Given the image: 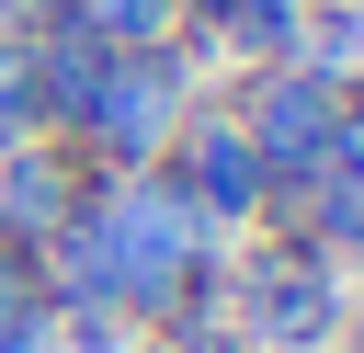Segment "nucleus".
Here are the masks:
<instances>
[{
  "label": "nucleus",
  "mask_w": 364,
  "mask_h": 353,
  "mask_svg": "<svg viewBox=\"0 0 364 353\" xmlns=\"http://www.w3.org/2000/svg\"><path fill=\"white\" fill-rule=\"evenodd\" d=\"M307 11H318V0H228V11H216V46H228V57H250V68L307 57Z\"/></svg>",
  "instance_id": "obj_8"
},
{
  "label": "nucleus",
  "mask_w": 364,
  "mask_h": 353,
  "mask_svg": "<svg viewBox=\"0 0 364 353\" xmlns=\"http://www.w3.org/2000/svg\"><path fill=\"white\" fill-rule=\"evenodd\" d=\"M182 114H193V46H182V34H159V46H114L102 91L80 102V125H68L57 148H68L80 171H159L171 137H182Z\"/></svg>",
  "instance_id": "obj_2"
},
{
  "label": "nucleus",
  "mask_w": 364,
  "mask_h": 353,
  "mask_svg": "<svg viewBox=\"0 0 364 353\" xmlns=\"http://www.w3.org/2000/svg\"><path fill=\"white\" fill-rule=\"evenodd\" d=\"M284 228H296V239H318L330 262H364V114H353V102H341V137H330L318 182L284 205Z\"/></svg>",
  "instance_id": "obj_7"
},
{
  "label": "nucleus",
  "mask_w": 364,
  "mask_h": 353,
  "mask_svg": "<svg viewBox=\"0 0 364 353\" xmlns=\"http://www.w3.org/2000/svg\"><path fill=\"white\" fill-rule=\"evenodd\" d=\"M159 171L182 182V205H193L216 239H239V228H262V216H273V194H262V159H250V137H239V114H228V102H193Z\"/></svg>",
  "instance_id": "obj_5"
},
{
  "label": "nucleus",
  "mask_w": 364,
  "mask_h": 353,
  "mask_svg": "<svg viewBox=\"0 0 364 353\" xmlns=\"http://www.w3.org/2000/svg\"><path fill=\"white\" fill-rule=\"evenodd\" d=\"M330 353H353V342H330Z\"/></svg>",
  "instance_id": "obj_13"
},
{
  "label": "nucleus",
  "mask_w": 364,
  "mask_h": 353,
  "mask_svg": "<svg viewBox=\"0 0 364 353\" xmlns=\"http://www.w3.org/2000/svg\"><path fill=\"white\" fill-rule=\"evenodd\" d=\"M216 11L228 0H171V23H193V34H216Z\"/></svg>",
  "instance_id": "obj_11"
},
{
  "label": "nucleus",
  "mask_w": 364,
  "mask_h": 353,
  "mask_svg": "<svg viewBox=\"0 0 364 353\" xmlns=\"http://www.w3.org/2000/svg\"><path fill=\"white\" fill-rule=\"evenodd\" d=\"M91 46H159L171 34V0H57Z\"/></svg>",
  "instance_id": "obj_9"
},
{
  "label": "nucleus",
  "mask_w": 364,
  "mask_h": 353,
  "mask_svg": "<svg viewBox=\"0 0 364 353\" xmlns=\"http://www.w3.org/2000/svg\"><path fill=\"white\" fill-rule=\"evenodd\" d=\"M228 307H239V353H330L353 330V296H341V262L296 228L250 239L228 262Z\"/></svg>",
  "instance_id": "obj_3"
},
{
  "label": "nucleus",
  "mask_w": 364,
  "mask_h": 353,
  "mask_svg": "<svg viewBox=\"0 0 364 353\" xmlns=\"http://www.w3.org/2000/svg\"><path fill=\"white\" fill-rule=\"evenodd\" d=\"M91 194V171L57 148V137H23V148H0V239L11 251H34L46 262V239L68 228V205Z\"/></svg>",
  "instance_id": "obj_6"
},
{
  "label": "nucleus",
  "mask_w": 364,
  "mask_h": 353,
  "mask_svg": "<svg viewBox=\"0 0 364 353\" xmlns=\"http://www.w3.org/2000/svg\"><path fill=\"white\" fill-rule=\"evenodd\" d=\"M205 262H216V228L182 205L171 171H91V194L46 239L57 307H102V319H159Z\"/></svg>",
  "instance_id": "obj_1"
},
{
  "label": "nucleus",
  "mask_w": 364,
  "mask_h": 353,
  "mask_svg": "<svg viewBox=\"0 0 364 353\" xmlns=\"http://www.w3.org/2000/svg\"><path fill=\"white\" fill-rule=\"evenodd\" d=\"M353 353H364V319H353Z\"/></svg>",
  "instance_id": "obj_12"
},
{
  "label": "nucleus",
  "mask_w": 364,
  "mask_h": 353,
  "mask_svg": "<svg viewBox=\"0 0 364 353\" xmlns=\"http://www.w3.org/2000/svg\"><path fill=\"white\" fill-rule=\"evenodd\" d=\"M23 137H46V102H34V46H23V23H0V148H23Z\"/></svg>",
  "instance_id": "obj_10"
},
{
  "label": "nucleus",
  "mask_w": 364,
  "mask_h": 353,
  "mask_svg": "<svg viewBox=\"0 0 364 353\" xmlns=\"http://www.w3.org/2000/svg\"><path fill=\"white\" fill-rule=\"evenodd\" d=\"M353 114H364V91H353Z\"/></svg>",
  "instance_id": "obj_14"
},
{
  "label": "nucleus",
  "mask_w": 364,
  "mask_h": 353,
  "mask_svg": "<svg viewBox=\"0 0 364 353\" xmlns=\"http://www.w3.org/2000/svg\"><path fill=\"white\" fill-rule=\"evenodd\" d=\"M341 80L330 68H307V57H273V68H250V91L228 102L239 114V137H250V159H262V194H273V216L318 182V159H330V137H341Z\"/></svg>",
  "instance_id": "obj_4"
}]
</instances>
